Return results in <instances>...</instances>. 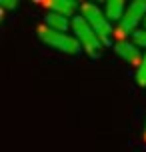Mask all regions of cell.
Listing matches in <instances>:
<instances>
[{
	"label": "cell",
	"instance_id": "cell-8",
	"mask_svg": "<svg viewBox=\"0 0 146 152\" xmlns=\"http://www.w3.org/2000/svg\"><path fill=\"white\" fill-rule=\"evenodd\" d=\"M44 20H46L48 28H52V30H56V32H66V30H68V26H72V24L68 22V18H66V16L54 14V12H48Z\"/></svg>",
	"mask_w": 146,
	"mask_h": 152
},
{
	"label": "cell",
	"instance_id": "cell-13",
	"mask_svg": "<svg viewBox=\"0 0 146 152\" xmlns=\"http://www.w3.org/2000/svg\"><path fill=\"white\" fill-rule=\"evenodd\" d=\"M144 30H146V18H144Z\"/></svg>",
	"mask_w": 146,
	"mask_h": 152
},
{
	"label": "cell",
	"instance_id": "cell-4",
	"mask_svg": "<svg viewBox=\"0 0 146 152\" xmlns=\"http://www.w3.org/2000/svg\"><path fill=\"white\" fill-rule=\"evenodd\" d=\"M146 18V2L144 0H134L130 6L126 8V12H124V18L120 20V26H118V30H116V36L122 38L124 34H128V32H136V26H138L142 20Z\"/></svg>",
	"mask_w": 146,
	"mask_h": 152
},
{
	"label": "cell",
	"instance_id": "cell-9",
	"mask_svg": "<svg viewBox=\"0 0 146 152\" xmlns=\"http://www.w3.org/2000/svg\"><path fill=\"white\" fill-rule=\"evenodd\" d=\"M136 82L140 86H146V54H144V58H142V62H140L138 70H136Z\"/></svg>",
	"mask_w": 146,
	"mask_h": 152
},
{
	"label": "cell",
	"instance_id": "cell-5",
	"mask_svg": "<svg viewBox=\"0 0 146 152\" xmlns=\"http://www.w3.org/2000/svg\"><path fill=\"white\" fill-rule=\"evenodd\" d=\"M114 52L122 58L124 62H128V64H134V66H140V62H142V54H140V48L134 42H128V40H118L114 44Z\"/></svg>",
	"mask_w": 146,
	"mask_h": 152
},
{
	"label": "cell",
	"instance_id": "cell-2",
	"mask_svg": "<svg viewBox=\"0 0 146 152\" xmlns=\"http://www.w3.org/2000/svg\"><path fill=\"white\" fill-rule=\"evenodd\" d=\"M72 32L76 34V40L80 42L82 50H84L88 56L98 58L100 56V48H102V42H100V38L96 36V32L90 28V24L84 20L82 14H78V16L72 18Z\"/></svg>",
	"mask_w": 146,
	"mask_h": 152
},
{
	"label": "cell",
	"instance_id": "cell-7",
	"mask_svg": "<svg viewBox=\"0 0 146 152\" xmlns=\"http://www.w3.org/2000/svg\"><path fill=\"white\" fill-rule=\"evenodd\" d=\"M124 12H126V6H124V0H108L106 8H104V14H106L108 20H122Z\"/></svg>",
	"mask_w": 146,
	"mask_h": 152
},
{
	"label": "cell",
	"instance_id": "cell-10",
	"mask_svg": "<svg viewBox=\"0 0 146 152\" xmlns=\"http://www.w3.org/2000/svg\"><path fill=\"white\" fill-rule=\"evenodd\" d=\"M132 42L138 48H146V30H136L132 34Z\"/></svg>",
	"mask_w": 146,
	"mask_h": 152
},
{
	"label": "cell",
	"instance_id": "cell-11",
	"mask_svg": "<svg viewBox=\"0 0 146 152\" xmlns=\"http://www.w3.org/2000/svg\"><path fill=\"white\" fill-rule=\"evenodd\" d=\"M16 6H18V4H16L14 0H2V2H0V10H2V12H6V10H14Z\"/></svg>",
	"mask_w": 146,
	"mask_h": 152
},
{
	"label": "cell",
	"instance_id": "cell-12",
	"mask_svg": "<svg viewBox=\"0 0 146 152\" xmlns=\"http://www.w3.org/2000/svg\"><path fill=\"white\" fill-rule=\"evenodd\" d=\"M144 140H146V126H144Z\"/></svg>",
	"mask_w": 146,
	"mask_h": 152
},
{
	"label": "cell",
	"instance_id": "cell-6",
	"mask_svg": "<svg viewBox=\"0 0 146 152\" xmlns=\"http://www.w3.org/2000/svg\"><path fill=\"white\" fill-rule=\"evenodd\" d=\"M42 4L48 8V12L66 16V18H70L78 10V4L74 0H48V2H42Z\"/></svg>",
	"mask_w": 146,
	"mask_h": 152
},
{
	"label": "cell",
	"instance_id": "cell-3",
	"mask_svg": "<svg viewBox=\"0 0 146 152\" xmlns=\"http://www.w3.org/2000/svg\"><path fill=\"white\" fill-rule=\"evenodd\" d=\"M38 36L44 44L52 46L54 50L64 54H78L80 52V42L76 40V36H70L66 32H56L52 28H48L46 24L44 26H38Z\"/></svg>",
	"mask_w": 146,
	"mask_h": 152
},
{
	"label": "cell",
	"instance_id": "cell-1",
	"mask_svg": "<svg viewBox=\"0 0 146 152\" xmlns=\"http://www.w3.org/2000/svg\"><path fill=\"white\" fill-rule=\"evenodd\" d=\"M80 14L84 16V20L90 24V28L96 32V36L100 38L102 46H108L112 42V24H110L106 14H104L96 4H82V6H80Z\"/></svg>",
	"mask_w": 146,
	"mask_h": 152
}]
</instances>
